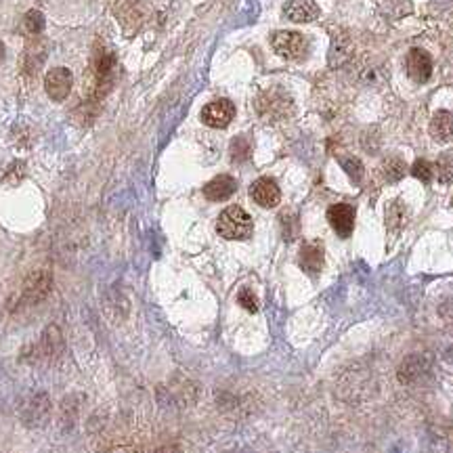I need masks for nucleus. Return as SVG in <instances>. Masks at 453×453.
Returning a JSON list of instances; mask_svg holds the SVG:
<instances>
[{
    "mask_svg": "<svg viewBox=\"0 0 453 453\" xmlns=\"http://www.w3.org/2000/svg\"><path fill=\"white\" fill-rule=\"evenodd\" d=\"M236 191H238V181L233 177H229V175L214 177L204 187V195L210 202H224V199H229Z\"/></svg>",
    "mask_w": 453,
    "mask_h": 453,
    "instance_id": "obj_12",
    "label": "nucleus"
},
{
    "mask_svg": "<svg viewBox=\"0 0 453 453\" xmlns=\"http://www.w3.org/2000/svg\"><path fill=\"white\" fill-rule=\"evenodd\" d=\"M328 220L340 238H348L355 229V208L350 204H334L328 210Z\"/></svg>",
    "mask_w": 453,
    "mask_h": 453,
    "instance_id": "obj_7",
    "label": "nucleus"
},
{
    "mask_svg": "<svg viewBox=\"0 0 453 453\" xmlns=\"http://www.w3.org/2000/svg\"><path fill=\"white\" fill-rule=\"evenodd\" d=\"M5 57H7V48H5V44H3V40H0V63L5 61Z\"/></svg>",
    "mask_w": 453,
    "mask_h": 453,
    "instance_id": "obj_25",
    "label": "nucleus"
},
{
    "mask_svg": "<svg viewBox=\"0 0 453 453\" xmlns=\"http://www.w3.org/2000/svg\"><path fill=\"white\" fill-rule=\"evenodd\" d=\"M451 204H453V202H451Z\"/></svg>",
    "mask_w": 453,
    "mask_h": 453,
    "instance_id": "obj_27",
    "label": "nucleus"
},
{
    "mask_svg": "<svg viewBox=\"0 0 453 453\" xmlns=\"http://www.w3.org/2000/svg\"><path fill=\"white\" fill-rule=\"evenodd\" d=\"M382 175L389 183H397L405 177V162L397 156H391L382 162Z\"/></svg>",
    "mask_w": 453,
    "mask_h": 453,
    "instance_id": "obj_16",
    "label": "nucleus"
},
{
    "mask_svg": "<svg viewBox=\"0 0 453 453\" xmlns=\"http://www.w3.org/2000/svg\"><path fill=\"white\" fill-rule=\"evenodd\" d=\"M271 46L279 57L290 61H298L307 55V38L298 32H287V30L275 32L271 36Z\"/></svg>",
    "mask_w": 453,
    "mask_h": 453,
    "instance_id": "obj_3",
    "label": "nucleus"
},
{
    "mask_svg": "<svg viewBox=\"0 0 453 453\" xmlns=\"http://www.w3.org/2000/svg\"><path fill=\"white\" fill-rule=\"evenodd\" d=\"M238 302H240V305H242L248 313H256V311H258V300H256L254 292L248 290V287L240 290V294H238Z\"/></svg>",
    "mask_w": 453,
    "mask_h": 453,
    "instance_id": "obj_24",
    "label": "nucleus"
},
{
    "mask_svg": "<svg viewBox=\"0 0 453 453\" xmlns=\"http://www.w3.org/2000/svg\"><path fill=\"white\" fill-rule=\"evenodd\" d=\"M283 15L294 24H309L319 17V7L313 0H287L283 5Z\"/></svg>",
    "mask_w": 453,
    "mask_h": 453,
    "instance_id": "obj_10",
    "label": "nucleus"
},
{
    "mask_svg": "<svg viewBox=\"0 0 453 453\" xmlns=\"http://www.w3.org/2000/svg\"><path fill=\"white\" fill-rule=\"evenodd\" d=\"M407 73L414 82H428L432 76V57L422 48H411L407 55Z\"/></svg>",
    "mask_w": 453,
    "mask_h": 453,
    "instance_id": "obj_8",
    "label": "nucleus"
},
{
    "mask_svg": "<svg viewBox=\"0 0 453 453\" xmlns=\"http://www.w3.org/2000/svg\"><path fill=\"white\" fill-rule=\"evenodd\" d=\"M298 265L309 275H317L323 269V244L321 242H307L300 248Z\"/></svg>",
    "mask_w": 453,
    "mask_h": 453,
    "instance_id": "obj_11",
    "label": "nucleus"
},
{
    "mask_svg": "<svg viewBox=\"0 0 453 453\" xmlns=\"http://www.w3.org/2000/svg\"><path fill=\"white\" fill-rule=\"evenodd\" d=\"M48 397L46 395H38V397H34L30 403H28V407H26V422L28 424H32V422H40V420H44L46 416H48Z\"/></svg>",
    "mask_w": 453,
    "mask_h": 453,
    "instance_id": "obj_15",
    "label": "nucleus"
},
{
    "mask_svg": "<svg viewBox=\"0 0 453 453\" xmlns=\"http://www.w3.org/2000/svg\"><path fill=\"white\" fill-rule=\"evenodd\" d=\"M51 287H53V273L48 269H36L26 277L21 285L19 302L24 307H34L48 296Z\"/></svg>",
    "mask_w": 453,
    "mask_h": 453,
    "instance_id": "obj_2",
    "label": "nucleus"
},
{
    "mask_svg": "<svg viewBox=\"0 0 453 453\" xmlns=\"http://www.w3.org/2000/svg\"><path fill=\"white\" fill-rule=\"evenodd\" d=\"M256 109L267 120H279L285 118L292 112V99L281 89H271L263 93L256 101Z\"/></svg>",
    "mask_w": 453,
    "mask_h": 453,
    "instance_id": "obj_4",
    "label": "nucleus"
},
{
    "mask_svg": "<svg viewBox=\"0 0 453 453\" xmlns=\"http://www.w3.org/2000/svg\"><path fill=\"white\" fill-rule=\"evenodd\" d=\"M216 231L224 240L242 242V240H248L252 236L254 222H252V216L242 206H229L220 212V216L216 220Z\"/></svg>",
    "mask_w": 453,
    "mask_h": 453,
    "instance_id": "obj_1",
    "label": "nucleus"
},
{
    "mask_svg": "<svg viewBox=\"0 0 453 453\" xmlns=\"http://www.w3.org/2000/svg\"><path fill=\"white\" fill-rule=\"evenodd\" d=\"M44 15L38 11V9H32V11H28L26 13V17H24V30L28 32V34H40L42 30H44Z\"/></svg>",
    "mask_w": 453,
    "mask_h": 453,
    "instance_id": "obj_19",
    "label": "nucleus"
},
{
    "mask_svg": "<svg viewBox=\"0 0 453 453\" xmlns=\"http://www.w3.org/2000/svg\"><path fill=\"white\" fill-rule=\"evenodd\" d=\"M250 195L263 208H275L281 202V191H279L277 183L273 179H267V177H263V179L252 183Z\"/></svg>",
    "mask_w": 453,
    "mask_h": 453,
    "instance_id": "obj_9",
    "label": "nucleus"
},
{
    "mask_svg": "<svg viewBox=\"0 0 453 453\" xmlns=\"http://www.w3.org/2000/svg\"><path fill=\"white\" fill-rule=\"evenodd\" d=\"M340 162H342V168L346 170V175H348L355 183H359V181L363 179V164H361L359 158L346 156V158H342Z\"/></svg>",
    "mask_w": 453,
    "mask_h": 453,
    "instance_id": "obj_21",
    "label": "nucleus"
},
{
    "mask_svg": "<svg viewBox=\"0 0 453 453\" xmlns=\"http://www.w3.org/2000/svg\"><path fill=\"white\" fill-rule=\"evenodd\" d=\"M279 220H281V229H283V238L287 240V242H292L294 238H296V233H298V218L292 214V212H283L281 216H279Z\"/></svg>",
    "mask_w": 453,
    "mask_h": 453,
    "instance_id": "obj_20",
    "label": "nucleus"
},
{
    "mask_svg": "<svg viewBox=\"0 0 453 453\" xmlns=\"http://www.w3.org/2000/svg\"><path fill=\"white\" fill-rule=\"evenodd\" d=\"M61 350H63V336L57 326H48L38 344V357L42 361H53L61 355Z\"/></svg>",
    "mask_w": 453,
    "mask_h": 453,
    "instance_id": "obj_13",
    "label": "nucleus"
},
{
    "mask_svg": "<svg viewBox=\"0 0 453 453\" xmlns=\"http://www.w3.org/2000/svg\"><path fill=\"white\" fill-rule=\"evenodd\" d=\"M411 175H414L418 181H422V183H430L432 177H434V168H432L430 162H426V160H418V162L411 166Z\"/></svg>",
    "mask_w": 453,
    "mask_h": 453,
    "instance_id": "obj_23",
    "label": "nucleus"
},
{
    "mask_svg": "<svg viewBox=\"0 0 453 453\" xmlns=\"http://www.w3.org/2000/svg\"><path fill=\"white\" fill-rule=\"evenodd\" d=\"M350 55V42L346 36H342V40H334L332 44V51H330V65L336 67V65H342L346 61V57Z\"/></svg>",
    "mask_w": 453,
    "mask_h": 453,
    "instance_id": "obj_18",
    "label": "nucleus"
},
{
    "mask_svg": "<svg viewBox=\"0 0 453 453\" xmlns=\"http://www.w3.org/2000/svg\"><path fill=\"white\" fill-rule=\"evenodd\" d=\"M231 158H233V162H244L250 158V143L244 136H238L231 143Z\"/></svg>",
    "mask_w": 453,
    "mask_h": 453,
    "instance_id": "obj_22",
    "label": "nucleus"
},
{
    "mask_svg": "<svg viewBox=\"0 0 453 453\" xmlns=\"http://www.w3.org/2000/svg\"><path fill=\"white\" fill-rule=\"evenodd\" d=\"M236 118V105L229 99H216L202 109V122L210 128H224Z\"/></svg>",
    "mask_w": 453,
    "mask_h": 453,
    "instance_id": "obj_6",
    "label": "nucleus"
},
{
    "mask_svg": "<svg viewBox=\"0 0 453 453\" xmlns=\"http://www.w3.org/2000/svg\"><path fill=\"white\" fill-rule=\"evenodd\" d=\"M73 87V76L67 67H53L44 76V91L53 101H65Z\"/></svg>",
    "mask_w": 453,
    "mask_h": 453,
    "instance_id": "obj_5",
    "label": "nucleus"
},
{
    "mask_svg": "<svg viewBox=\"0 0 453 453\" xmlns=\"http://www.w3.org/2000/svg\"><path fill=\"white\" fill-rule=\"evenodd\" d=\"M430 134L438 143H447L453 139V114L451 112H436L430 120Z\"/></svg>",
    "mask_w": 453,
    "mask_h": 453,
    "instance_id": "obj_14",
    "label": "nucleus"
},
{
    "mask_svg": "<svg viewBox=\"0 0 453 453\" xmlns=\"http://www.w3.org/2000/svg\"><path fill=\"white\" fill-rule=\"evenodd\" d=\"M112 453H130V449H114Z\"/></svg>",
    "mask_w": 453,
    "mask_h": 453,
    "instance_id": "obj_26",
    "label": "nucleus"
},
{
    "mask_svg": "<svg viewBox=\"0 0 453 453\" xmlns=\"http://www.w3.org/2000/svg\"><path fill=\"white\" fill-rule=\"evenodd\" d=\"M434 175L441 183L453 185V154H443L434 164Z\"/></svg>",
    "mask_w": 453,
    "mask_h": 453,
    "instance_id": "obj_17",
    "label": "nucleus"
}]
</instances>
